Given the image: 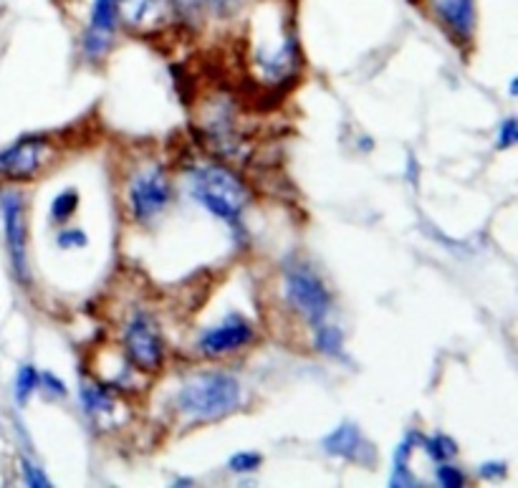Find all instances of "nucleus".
<instances>
[{"instance_id":"3","label":"nucleus","mask_w":518,"mask_h":488,"mask_svg":"<svg viewBox=\"0 0 518 488\" xmlns=\"http://www.w3.org/2000/svg\"><path fill=\"white\" fill-rule=\"evenodd\" d=\"M243 405V385L225 369H198L180 382L172 413L185 425L218 423Z\"/></svg>"},{"instance_id":"4","label":"nucleus","mask_w":518,"mask_h":488,"mask_svg":"<svg viewBox=\"0 0 518 488\" xmlns=\"http://www.w3.org/2000/svg\"><path fill=\"white\" fill-rule=\"evenodd\" d=\"M172 200L175 182L160 157H142L127 167L122 178V203L132 226H154L170 210Z\"/></svg>"},{"instance_id":"7","label":"nucleus","mask_w":518,"mask_h":488,"mask_svg":"<svg viewBox=\"0 0 518 488\" xmlns=\"http://www.w3.org/2000/svg\"><path fill=\"white\" fill-rule=\"evenodd\" d=\"M198 127L205 144L228 162H243L250 150L238 107L228 96H212L198 112Z\"/></svg>"},{"instance_id":"19","label":"nucleus","mask_w":518,"mask_h":488,"mask_svg":"<svg viewBox=\"0 0 518 488\" xmlns=\"http://www.w3.org/2000/svg\"><path fill=\"white\" fill-rule=\"evenodd\" d=\"M420 451L427 455L430 464H443V461H455L458 455V443L445 433H433V435H420Z\"/></svg>"},{"instance_id":"15","label":"nucleus","mask_w":518,"mask_h":488,"mask_svg":"<svg viewBox=\"0 0 518 488\" xmlns=\"http://www.w3.org/2000/svg\"><path fill=\"white\" fill-rule=\"evenodd\" d=\"M117 11L119 25L134 34H154L175 18L172 0H117Z\"/></svg>"},{"instance_id":"26","label":"nucleus","mask_w":518,"mask_h":488,"mask_svg":"<svg viewBox=\"0 0 518 488\" xmlns=\"http://www.w3.org/2000/svg\"><path fill=\"white\" fill-rule=\"evenodd\" d=\"M518 144V122L516 117H506L503 122H498L495 130V150H511Z\"/></svg>"},{"instance_id":"16","label":"nucleus","mask_w":518,"mask_h":488,"mask_svg":"<svg viewBox=\"0 0 518 488\" xmlns=\"http://www.w3.org/2000/svg\"><path fill=\"white\" fill-rule=\"evenodd\" d=\"M240 0H172V13L185 24H212L228 18Z\"/></svg>"},{"instance_id":"31","label":"nucleus","mask_w":518,"mask_h":488,"mask_svg":"<svg viewBox=\"0 0 518 488\" xmlns=\"http://www.w3.org/2000/svg\"><path fill=\"white\" fill-rule=\"evenodd\" d=\"M175 486H180V488L195 486V481H192V478H175Z\"/></svg>"},{"instance_id":"21","label":"nucleus","mask_w":518,"mask_h":488,"mask_svg":"<svg viewBox=\"0 0 518 488\" xmlns=\"http://www.w3.org/2000/svg\"><path fill=\"white\" fill-rule=\"evenodd\" d=\"M38 385H41V372L34 367V365H24L15 375V382H13V397L18 407L28 405V400L38 393Z\"/></svg>"},{"instance_id":"17","label":"nucleus","mask_w":518,"mask_h":488,"mask_svg":"<svg viewBox=\"0 0 518 488\" xmlns=\"http://www.w3.org/2000/svg\"><path fill=\"white\" fill-rule=\"evenodd\" d=\"M420 435H423V433L410 430V433H405L402 441L395 445V451H392V468H389V486L392 488L423 486L413 473V468H410L415 451H417V445H420Z\"/></svg>"},{"instance_id":"29","label":"nucleus","mask_w":518,"mask_h":488,"mask_svg":"<svg viewBox=\"0 0 518 488\" xmlns=\"http://www.w3.org/2000/svg\"><path fill=\"white\" fill-rule=\"evenodd\" d=\"M415 175H417V162H415V157L410 155V160H407V180H410V185H415V182H417V178H415Z\"/></svg>"},{"instance_id":"27","label":"nucleus","mask_w":518,"mask_h":488,"mask_svg":"<svg viewBox=\"0 0 518 488\" xmlns=\"http://www.w3.org/2000/svg\"><path fill=\"white\" fill-rule=\"evenodd\" d=\"M38 390H44L46 397H51V400H64V397H69V385L61 380L59 375H54V372H41V385H38Z\"/></svg>"},{"instance_id":"9","label":"nucleus","mask_w":518,"mask_h":488,"mask_svg":"<svg viewBox=\"0 0 518 488\" xmlns=\"http://www.w3.org/2000/svg\"><path fill=\"white\" fill-rule=\"evenodd\" d=\"M256 342V327L250 319H246L240 311H228L220 322L205 327L195 342L192 349L202 359H225L230 355H238Z\"/></svg>"},{"instance_id":"8","label":"nucleus","mask_w":518,"mask_h":488,"mask_svg":"<svg viewBox=\"0 0 518 488\" xmlns=\"http://www.w3.org/2000/svg\"><path fill=\"white\" fill-rule=\"evenodd\" d=\"M56 162V140L48 134H24L0 150V180L31 182Z\"/></svg>"},{"instance_id":"30","label":"nucleus","mask_w":518,"mask_h":488,"mask_svg":"<svg viewBox=\"0 0 518 488\" xmlns=\"http://www.w3.org/2000/svg\"><path fill=\"white\" fill-rule=\"evenodd\" d=\"M508 94L511 96L518 94V76H511V82H508Z\"/></svg>"},{"instance_id":"25","label":"nucleus","mask_w":518,"mask_h":488,"mask_svg":"<svg viewBox=\"0 0 518 488\" xmlns=\"http://www.w3.org/2000/svg\"><path fill=\"white\" fill-rule=\"evenodd\" d=\"M21 478H24L25 486L31 488H51V478L44 473V468L41 465H35L31 458H21Z\"/></svg>"},{"instance_id":"12","label":"nucleus","mask_w":518,"mask_h":488,"mask_svg":"<svg viewBox=\"0 0 518 488\" xmlns=\"http://www.w3.org/2000/svg\"><path fill=\"white\" fill-rule=\"evenodd\" d=\"M79 403L92 428L114 430L122 425L124 405L119 400V393L102 380L92 377V380L79 382Z\"/></svg>"},{"instance_id":"13","label":"nucleus","mask_w":518,"mask_h":488,"mask_svg":"<svg viewBox=\"0 0 518 488\" xmlns=\"http://www.w3.org/2000/svg\"><path fill=\"white\" fill-rule=\"evenodd\" d=\"M425 5L455 46H471L478 28L475 0H425Z\"/></svg>"},{"instance_id":"10","label":"nucleus","mask_w":518,"mask_h":488,"mask_svg":"<svg viewBox=\"0 0 518 488\" xmlns=\"http://www.w3.org/2000/svg\"><path fill=\"white\" fill-rule=\"evenodd\" d=\"M0 215L5 249L11 259V271L21 286L31 284V263H28V223H25V198L21 190L5 188L0 190Z\"/></svg>"},{"instance_id":"23","label":"nucleus","mask_w":518,"mask_h":488,"mask_svg":"<svg viewBox=\"0 0 518 488\" xmlns=\"http://www.w3.org/2000/svg\"><path fill=\"white\" fill-rule=\"evenodd\" d=\"M435 483L443 488H463L468 483V476L453 461H443V464H435Z\"/></svg>"},{"instance_id":"22","label":"nucleus","mask_w":518,"mask_h":488,"mask_svg":"<svg viewBox=\"0 0 518 488\" xmlns=\"http://www.w3.org/2000/svg\"><path fill=\"white\" fill-rule=\"evenodd\" d=\"M263 464V455L256 451H238L228 458V471L236 476H250L256 473Z\"/></svg>"},{"instance_id":"6","label":"nucleus","mask_w":518,"mask_h":488,"mask_svg":"<svg viewBox=\"0 0 518 488\" xmlns=\"http://www.w3.org/2000/svg\"><path fill=\"white\" fill-rule=\"evenodd\" d=\"M119 352L140 375H157L165 369L167 342L152 309L130 307L119 324Z\"/></svg>"},{"instance_id":"5","label":"nucleus","mask_w":518,"mask_h":488,"mask_svg":"<svg viewBox=\"0 0 518 488\" xmlns=\"http://www.w3.org/2000/svg\"><path fill=\"white\" fill-rule=\"evenodd\" d=\"M281 301L286 311L307 327L308 332L331 319L334 294L317 268L301 259H286L281 263Z\"/></svg>"},{"instance_id":"14","label":"nucleus","mask_w":518,"mask_h":488,"mask_svg":"<svg viewBox=\"0 0 518 488\" xmlns=\"http://www.w3.org/2000/svg\"><path fill=\"white\" fill-rule=\"evenodd\" d=\"M119 28L117 0H92V13H89V25L82 36L83 59L102 61L112 48L114 34Z\"/></svg>"},{"instance_id":"20","label":"nucleus","mask_w":518,"mask_h":488,"mask_svg":"<svg viewBox=\"0 0 518 488\" xmlns=\"http://www.w3.org/2000/svg\"><path fill=\"white\" fill-rule=\"evenodd\" d=\"M79 203H82V195L76 188H66V190H61L51 205H48V220L54 223V226H66L73 215L79 213Z\"/></svg>"},{"instance_id":"11","label":"nucleus","mask_w":518,"mask_h":488,"mask_svg":"<svg viewBox=\"0 0 518 488\" xmlns=\"http://www.w3.org/2000/svg\"><path fill=\"white\" fill-rule=\"evenodd\" d=\"M321 451L331 455V458H339V461H347V464L365 465V468H372L379 458L375 443L369 441L365 435V430L359 428L357 423H352V420H344L337 428L329 430L321 438Z\"/></svg>"},{"instance_id":"2","label":"nucleus","mask_w":518,"mask_h":488,"mask_svg":"<svg viewBox=\"0 0 518 488\" xmlns=\"http://www.w3.org/2000/svg\"><path fill=\"white\" fill-rule=\"evenodd\" d=\"M190 200L230 228H243V215L253 203V190L236 167L218 160L195 162L185 170Z\"/></svg>"},{"instance_id":"28","label":"nucleus","mask_w":518,"mask_h":488,"mask_svg":"<svg viewBox=\"0 0 518 488\" xmlns=\"http://www.w3.org/2000/svg\"><path fill=\"white\" fill-rule=\"evenodd\" d=\"M475 473L481 481H488V483H498L508 476V464L506 461H484V464L475 468Z\"/></svg>"},{"instance_id":"1","label":"nucleus","mask_w":518,"mask_h":488,"mask_svg":"<svg viewBox=\"0 0 518 488\" xmlns=\"http://www.w3.org/2000/svg\"><path fill=\"white\" fill-rule=\"evenodd\" d=\"M246 69L253 83L271 92L298 79V36L291 18L273 3H266L259 13H253L250 36L246 41Z\"/></svg>"},{"instance_id":"24","label":"nucleus","mask_w":518,"mask_h":488,"mask_svg":"<svg viewBox=\"0 0 518 488\" xmlns=\"http://www.w3.org/2000/svg\"><path fill=\"white\" fill-rule=\"evenodd\" d=\"M56 246H59L61 250H82L89 246V236H86V230H82L79 226H59Z\"/></svg>"},{"instance_id":"18","label":"nucleus","mask_w":518,"mask_h":488,"mask_svg":"<svg viewBox=\"0 0 518 488\" xmlns=\"http://www.w3.org/2000/svg\"><path fill=\"white\" fill-rule=\"evenodd\" d=\"M311 346H314V352L318 355H324V357H342L344 355V332L339 324L334 322V319H327V322H321L318 327L311 329Z\"/></svg>"}]
</instances>
